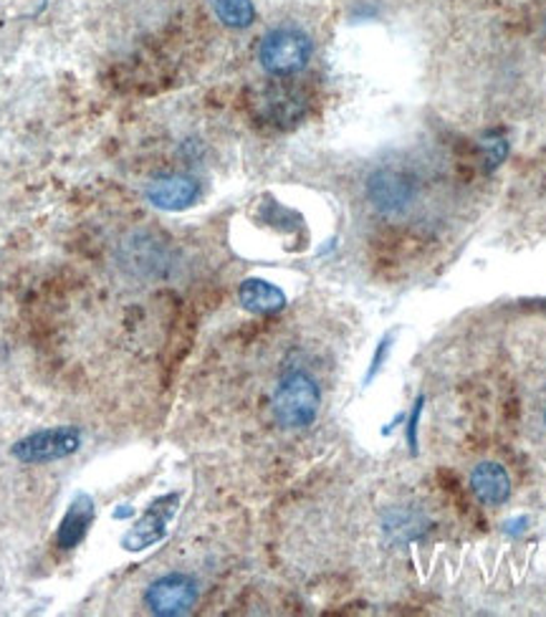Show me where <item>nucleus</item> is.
Returning a JSON list of instances; mask_svg holds the SVG:
<instances>
[{
    "label": "nucleus",
    "mask_w": 546,
    "mask_h": 617,
    "mask_svg": "<svg viewBox=\"0 0 546 617\" xmlns=\"http://www.w3.org/2000/svg\"><path fill=\"white\" fill-rule=\"evenodd\" d=\"M322 405V393L312 377L304 372H294L281 380V385L273 395V417L281 428L302 431L314 423Z\"/></svg>",
    "instance_id": "f257e3e1"
},
{
    "label": "nucleus",
    "mask_w": 546,
    "mask_h": 617,
    "mask_svg": "<svg viewBox=\"0 0 546 617\" xmlns=\"http://www.w3.org/2000/svg\"><path fill=\"white\" fill-rule=\"evenodd\" d=\"M312 59V41L296 29H276L263 36L259 61L271 77H291Z\"/></svg>",
    "instance_id": "f03ea898"
},
{
    "label": "nucleus",
    "mask_w": 546,
    "mask_h": 617,
    "mask_svg": "<svg viewBox=\"0 0 546 617\" xmlns=\"http://www.w3.org/2000/svg\"><path fill=\"white\" fill-rule=\"evenodd\" d=\"M79 446H81V433L77 428L63 425V428L31 433L29 438L18 441L11 448V453L13 458H18L21 463H49V461L71 456V453L79 451Z\"/></svg>",
    "instance_id": "7ed1b4c3"
},
{
    "label": "nucleus",
    "mask_w": 546,
    "mask_h": 617,
    "mask_svg": "<svg viewBox=\"0 0 546 617\" xmlns=\"http://www.w3.org/2000/svg\"><path fill=\"white\" fill-rule=\"evenodd\" d=\"M144 603L154 615L162 617L188 615L198 603V585L188 575H165L150 585Z\"/></svg>",
    "instance_id": "20e7f679"
},
{
    "label": "nucleus",
    "mask_w": 546,
    "mask_h": 617,
    "mask_svg": "<svg viewBox=\"0 0 546 617\" xmlns=\"http://www.w3.org/2000/svg\"><path fill=\"white\" fill-rule=\"evenodd\" d=\"M367 198L382 213H400L413 201V183L405 172L395 168L377 170L367 180Z\"/></svg>",
    "instance_id": "39448f33"
},
{
    "label": "nucleus",
    "mask_w": 546,
    "mask_h": 617,
    "mask_svg": "<svg viewBox=\"0 0 546 617\" xmlns=\"http://www.w3.org/2000/svg\"><path fill=\"white\" fill-rule=\"evenodd\" d=\"M200 195V188L193 178L185 175H168L150 183L148 201L162 211H182V208L193 205Z\"/></svg>",
    "instance_id": "423d86ee"
},
{
    "label": "nucleus",
    "mask_w": 546,
    "mask_h": 617,
    "mask_svg": "<svg viewBox=\"0 0 546 617\" xmlns=\"http://www.w3.org/2000/svg\"><path fill=\"white\" fill-rule=\"evenodd\" d=\"M175 504H178V496H165V498H160V502H154L152 509L144 514V519L124 537V547L127 549H148L150 544L165 537L168 522H170L172 512H175Z\"/></svg>",
    "instance_id": "0eeeda50"
},
{
    "label": "nucleus",
    "mask_w": 546,
    "mask_h": 617,
    "mask_svg": "<svg viewBox=\"0 0 546 617\" xmlns=\"http://www.w3.org/2000/svg\"><path fill=\"white\" fill-rule=\"evenodd\" d=\"M471 488L481 498V504L501 506L512 494V481H508L506 468L498 463H478L471 474Z\"/></svg>",
    "instance_id": "6e6552de"
},
{
    "label": "nucleus",
    "mask_w": 546,
    "mask_h": 617,
    "mask_svg": "<svg viewBox=\"0 0 546 617\" xmlns=\"http://www.w3.org/2000/svg\"><path fill=\"white\" fill-rule=\"evenodd\" d=\"M94 502L87 494H79L74 498V504H71V509L63 516V522L59 526V534H57V542L61 549H74L77 544L84 539V534L89 532L91 522H94Z\"/></svg>",
    "instance_id": "1a4fd4ad"
},
{
    "label": "nucleus",
    "mask_w": 546,
    "mask_h": 617,
    "mask_svg": "<svg viewBox=\"0 0 546 617\" xmlns=\"http://www.w3.org/2000/svg\"><path fill=\"white\" fill-rule=\"evenodd\" d=\"M239 299L243 308H249L253 314H276L286 306V296L279 286L269 284L261 279L243 281L239 289Z\"/></svg>",
    "instance_id": "9d476101"
},
{
    "label": "nucleus",
    "mask_w": 546,
    "mask_h": 617,
    "mask_svg": "<svg viewBox=\"0 0 546 617\" xmlns=\"http://www.w3.org/2000/svg\"><path fill=\"white\" fill-rule=\"evenodd\" d=\"M211 8L228 29H249L256 21V8L251 0H211Z\"/></svg>",
    "instance_id": "9b49d317"
},
{
    "label": "nucleus",
    "mask_w": 546,
    "mask_h": 617,
    "mask_svg": "<svg viewBox=\"0 0 546 617\" xmlns=\"http://www.w3.org/2000/svg\"><path fill=\"white\" fill-rule=\"evenodd\" d=\"M387 529H390V534L400 532V537H397L400 542H410V539H417L425 532V519L417 514L395 512L393 519L387 522Z\"/></svg>",
    "instance_id": "f8f14e48"
},
{
    "label": "nucleus",
    "mask_w": 546,
    "mask_h": 617,
    "mask_svg": "<svg viewBox=\"0 0 546 617\" xmlns=\"http://www.w3.org/2000/svg\"><path fill=\"white\" fill-rule=\"evenodd\" d=\"M484 150H486L488 165H491V168H498L501 162H504L506 154H508V144H506V140L494 138V134H491V138L484 140Z\"/></svg>",
    "instance_id": "ddd939ff"
},
{
    "label": "nucleus",
    "mask_w": 546,
    "mask_h": 617,
    "mask_svg": "<svg viewBox=\"0 0 546 617\" xmlns=\"http://www.w3.org/2000/svg\"><path fill=\"white\" fill-rule=\"evenodd\" d=\"M421 411H423V397L415 403V411H413V417H410V428H407L410 446H413V451L417 448V421H421Z\"/></svg>",
    "instance_id": "4468645a"
},
{
    "label": "nucleus",
    "mask_w": 546,
    "mask_h": 617,
    "mask_svg": "<svg viewBox=\"0 0 546 617\" xmlns=\"http://www.w3.org/2000/svg\"><path fill=\"white\" fill-rule=\"evenodd\" d=\"M526 524H529V519H526V516H522V519L508 522V524H506V532H508V534H514V537H516V534H522V532H524V526H526Z\"/></svg>",
    "instance_id": "2eb2a0df"
},
{
    "label": "nucleus",
    "mask_w": 546,
    "mask_h": 617,
    "mask_svg": "<svg viewBox=\"0 0 546 617\" xmlns=\"http://www.w3.org/2000/svg\"><path fill=\"white\" fill-rule=\"evenodd\" d=\"M544 423H546V413H544Z\"/></svg>",
    "instance_id": "dca6fc26"
}]
</instances>
